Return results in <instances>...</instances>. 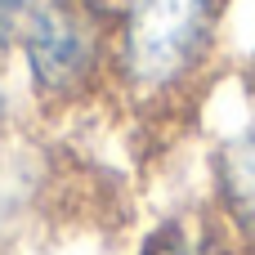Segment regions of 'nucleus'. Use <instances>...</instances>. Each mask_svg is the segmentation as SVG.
<instances>
[{
  "label": "nucleus",
  "instance_id": "3",
  "mask_svg": "<svg viewBox=\"0 0 255 255\" xmlns=\"http://www.w3.org/2000/svg\"><path fill=\"white\" fill-rule=\"evenodd\" d=\"M206 215L238 255H255V126L215 143Z\"/></svg>",
  "mask_w": 255,
  "mask_h": 255
},
{
  "label": "nucleus",
  "instance_id": "5",
  "mask_svg": "<svg viewBox=\"0 0 255 255\" xmlns=\"http://www.w3.org/2000/svg\"><path fill=\"white\" fill-rule=\"evenodd\" d=\"M31 9H36V0H0V76H9V67H13V54H18Z\"/></svg>",
  "mask_w": 255,
  "mask_h": 255
},
{
  "label": "nucleus",
  "instance_id": "2",
  "mask_svg": "<svg viewBox=\"0 0 255 255\" xmlns=\"http://www.w3.org/2000/svg\"><path fill=\"white\" fill-rule=\"evenodd\" d=\"M117 0H36L18 54L13 90L45 121H67L112 103Z\"/></svg>",
  "mask_w": 255,
  "mask_h": 255
},
{
  "label": "nucleus",
  "instance_id": "4",
  "mask_svg": "<svg viewBox=\"0 0 255 255\" xmlns=\"http://www.w3.org/2000/svg\"><path fill=\"white\" fill-rule=\"evenodd\" d=\"M134 255H238L224 233L211 224V215H193V220H161Z\"/></svg>",
  "mask_w": 255,
  "mask_h": 255
},
{
  "label": "nucleus",
  "instance_id": "1",
  "mask_svg": "<svg viewBox=\"0 0 255 255\" xmlns=\"http://www.w3.org/2000/svg\"><path fill=\"white\" fill-rule=\"evenodd\" d=\"M229 0H117L112 103L139 121H179L215 81Z\"/></svg>",
  "mask_w": 255,
  "mask_h": 255
},
{
  "label": "nucleus",
  "instance_id": "6",
  "mask_svg": "<svg viewBox=\"0 0 255 255\" xmlns=\"http://www.w3.org/2000/svg\"><path fill=\"white\" fill-rule=\"evenodd\" d=\"M18 112H22V99H18L13 81H9V76H0V161H4V152H9V143H13Z\"/></svg>",
  "mask_w": 255,
  "mask_h": 255
}]
</instances>
